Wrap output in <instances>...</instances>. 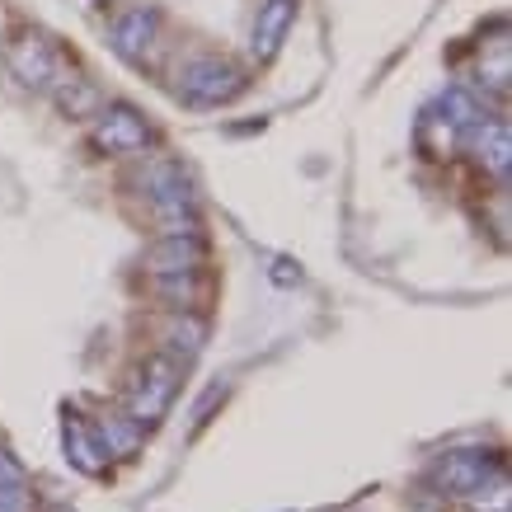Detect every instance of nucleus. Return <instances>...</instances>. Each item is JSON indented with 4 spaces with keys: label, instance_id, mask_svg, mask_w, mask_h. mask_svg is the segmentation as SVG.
<instances>
[{
    "label": "nucleus",
    "instance_id": "1",
    "mask_svg": "<svg viewBox=\"0 0 512 512\" xmlns=\"http://www.w3.org/2000/svg\"><path fill=\"white\" fill-rule=\"evenodd\" d=\"M141 193H146V207L151 217L165 226V231H198V193L188 184V174L170 160H151L141 170Z\"/></svg>",
    "mask_w": 512,
    "mask_h": 512
},
{
    "label": "nucleus",
    "instance_id": "2",
    "mask_svg": "<svg viewBox=\"0 0 512 512\" xmlns=\"http://www.w3.org/2000/svg\"><path fill=\"white\" fill-rule=\"evenodd\" d=\"M5 66H10V76H15L24 90H43V94L71 71V62L62 57V47L38 29L10 33V43H5Z\"/></svg>",
    "mask_w": 512,
    "mask_h": 512
},
{
    "label": "nucleus",
    "instance_id": "3",
    "mask_svg": "<svg viewBox=\"0 0 512 512\" xmlns=\"http://www.w3.org/2000/svg\"><path fill=\"white\" fill-rule=\"evenodd\" d=\"M245 90V71L226 57H193L179 71V99L188 109H221Z\"/></svg>",
    "mask_w": 512,
    "mask_h": 512
},
{
    "label": "nucleus",
    "instance_id": "4",
    "mask_svg": "<svg viewBox=\"0 0 512 512\" xmlns=\"http://www.w3.org/2000/svg\"><path fill=\"white\" fill-rule=\"evenodd\" d=\"M179 395V362L165 353L146 357L137 367V381H132V395H127V409H132V423H151L170 409V400Z\"/></svg>",
    "mask_w": 512,
    "mask_h": 512
},
{
    "label": "nucleus",
    "instance_id": "5",
    "mask_svg": "<svg viewBox=\"0 0 512 512\" xmlns=\"http://www.w3.org/2000/svg\"><path fill=\"white\" fill-rule=\"evenodd\" d=\"M94 146L104 156H137L151 146V127L132 104H109L94 113Z\"/></svg>",
    "mask_w": 512,
    "mask_h": 512
},
{
    "label": "nucleus",
    "instance_id": "6",
    "mask_svg": "<svg viewBox=\"0 0 512 512\" xmlns=\"http://www.w3.org/2000/svg\"><path fill=\"white\" fill-rule=\"evenodd\" d=\"M202 259H207V245H202L198 231H165L146 249V268L156 278H188L202 268Z\"/></svg>",
    "mask_w": 512,
    "mask_h": 512
},
{
    "label": "nucleus",
    "instance_id": "7",
    "mask_svg": "<svg viewBox=\"0 0 512 512\" xmlns=\"http://www.w3.org/2000/svg\"><path fill=\"white\" fill-rule=\"evenodd\" d=\"M156 33H160V15L151 5H137V10H123V15L109 24V38H113V52L127 57V62H141L151 47H156Z\"/></svg>",
    "mask_w": 512,
    "mask_h": 512
},
{
    "label": "nucleus",
    "instance_id": "8",
    "mask_svg": "<svg viewBox=\"0 0 512 512\" xmlns=\"http://www.w3.org/2000/svg\"><path fill=\"white\" fill-rule=\"evenodd\" d=\"M466 132H470V151H475V160H480L494 179H508V165H512L508 123H503V118H494V113H480Z\"/></svg>",
    "mask_w": 512,
    "mask_h": 512
},
{
    "label": "nucleus",
    "instance_id": "9",
    "mask_svg": "<svg viewBox=\"0 0 512 512\" xmlns=\"http://www.w3.org/2000/svg\"><path fill=\"white\" fill-rule=\"evenodd\" d=\"M292 24H296V0H264L259 19H254V33H249V52L259 62H273L282 38L292 33Z\"/></svg>",
    "mask_w": 512,
    "mask_h": 512
},
{
    "label": "nucleus",
    "instance_id": "10",
    "mask_svg": "<svg viewBox=\"0 0 512 512\" xmlns=\"http://www.w3.org/2000/svg\"><path fill=\"white\" fill-rule=\"evenodd\" d=\"M52 99H57V104H62V113H71V118H90L94 109H99V90H94L90 80L80 76L76 66H71V71H66L62 80H57V85H52Z\"/></svg>",
    "mask_w": 512,
    "mask_h": 512
},
{
    "label": "nucleus",
    "instance_id": "11",
    "mask_svg": "<svg viewBox=\"0 0 512 512\" xmlns=\"http://www.w3.org/2000/svg\"><path fill=\"white\" fill-rule=\"evenodd\" d=\"M484 470H489V461H475V451H456L451 461H442V475H451V484H456V489H470Z\"/></svg>",
    "mask_w": 512,
    "mask_h": 512
},
{
    "label": "nucleus",
    "instance_id": "12",
    "mask_svg": "<svg viewBox=\"0 0 512 512\" xmlns=\"http://www.w3.org/2000/svg\"><path fill=\"white\" fill-rule=\"evenodd\" d=\"M66 447H71V456H76L85 470H99V461H94V456H99V447L90 442V433H85V423H80L76 414L66 419Z\"/></svg>",
    "mask_w": 512,
    "mask_h": 512
}]
</instances>
